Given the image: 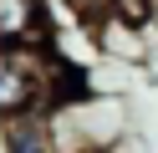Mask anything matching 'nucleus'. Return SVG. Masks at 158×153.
Listing matches in <instances>:
<instances>
[{"label":"nucleus","instance_id":"1","mask_svg":"<svg viewBox=\"0 0 158 153\" xmlns=\"http://www.w3.org/2000/svg\"><path fill=\"white\" fill-rule=\"evenodd\" d=\"M61 61L66 56L56 46H10V51H0V122L51 107Z\"/></svg>","mask_w":158,"mask_h":153},{"label":"nucleus","instance_id":"2","mask_svg":"<svg viewBox=\"0 0 158 153\" xmlns=\"http://www.w3.org/2000/svg\"><path fill=\"white\" fill-rule=\"evenodd\" d=\"M10 46H51L46 0H0V51Z\"/></svg>","mask_w":158,"mask_h":153},{"label":"nucleus","instance_id":"3","mask_svg":"<svg viewBox=\"0 0 158 153\" xmlns=\"http://www.w3.org/2000/svg\"><path fill=\"white\" fill-rule=\"evenodd\" d=\"M0 148L5 153H61L56 148V133H51V107L0 122Z\"/></svg>","mask_w":158,"mask_h":153}]
</instances>
